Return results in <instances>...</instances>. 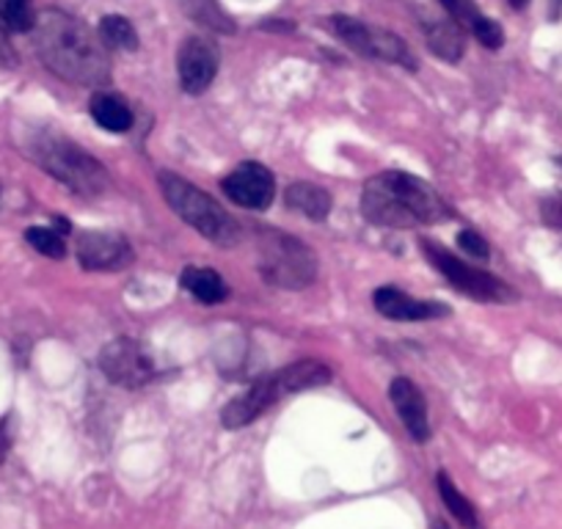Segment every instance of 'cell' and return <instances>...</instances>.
Returning a JSON list of instances; mask_svg holds the SVG:
<instances>
[{
	"instance_id": "cell-1",
	"label": "cell",
	"mask_w": 562,
	"mask_h": 529,
	"mask_svg": "<svg viewBox=\"0 0 562 529\" xmlns=\"http://www.w3.org/2000/svg\"><path fill=\"white\" fill-rule=\"evenodd\" d=\"M34 42L42 64L67 83L100 89L111 78V64L100 36L69 12L45 9L36 14Z\"/></svg>"
},
{
	"instance_id": "cell-2",
	"label": "cell",
	"mask_w": 562,
	"mask_h": 529,
	"mask_svg": "<svg viewBox=\"0 0 562 529\" xmlns=\"http://www.w3.org/2000/svg\"><path fill=\"white\" fill-rule=\"evenodd\" d=\"M361 213L370 224L411 229L416 224H441L452 215L450 204L434 185L405 171L375 175L361 191Z\"/></svg>"
},
{
	"instance_id": "cell-3",
	"label": "cell",
	"mask_w": 562,
	"mask_h": 529,
	"mask_svg": "<svg viewBox=\"0 0 562 529\" xmlns=\"http://www.w3.org/2000/svg\"><path fill=\"white\" fill-rule=\"evenodd\" d=\"M29 158L45 169L53 180L67 185L78 196H100L108 188V171L100 160L67 136L58 133H36L29 144Z\"/></svg>"
},
{
	"instance_id": "cell-4",
	"label": "cell",
	"mask_w": 562,
	"mask_h": 529,
	"mask_svg": "<svg viewBox=\"0 0 562 529\" xmlns=\"http://www.w3.org/2000/svg\"><path fill=\"white\" fill-rule=\"evenodd\" d=\"M158 185L164 199L169 202V207L175 210L188 226H193L199 235L207 237L210 243L226 248L235 246V243L240 240V226L235 224V218H232L210 193L191 185L186 177L175 175V171H160Z\"/></svg>"
},
{
	"instance_id": "cell-5",
	"label": "cell",
	"mask_w": 562,
	"mask_h": 529,
	"mask_svg": "<svg viewBox=\"0 0 562 529\" xmlns=\"http://www.w3.org/2000/svg\"><path fill=\"white\" fill-rule=\"evenodd\" d=\"M257 268L262 279L281 290H304L317 277V257L299 237L279 229L257 232Z\"/></svg>"
},
{
	"instance_id": "cell-6",
	"label": "cell",
	"mask_w": 562,
	"mask_h": 529,
	"mask_svg": "<svg viewBox=\"0 0 562 529\" xmlns=\"http://www.w3.org/2000/svg\"><path fill=\"white\" fill-rule=\"evenodd\" d=\"M422 251L430 259L436 271L447 279L456 290H461L463 295L474 301H485V304H513L518 299L516 290L507 282H502L499 277L488 271H480V268H472L469 262L458 259L456 254L447 251L445 246L434 240H422Z\"/></svg>"
},
{
	"instance_id": "cell-7",
	"label": "cell",
	"mask_w": 562,
	"mask_h": 529,
	"mask_svg": "<svg viewBox=\"0 0 562 529\" xmlns=\"http://www.w3.org/2000/svg\"><path fill=\"white\" fill-rule=\"evenodd\" d=\"M328 29L331 34L337 36L339 42L350 47L353 53L364 58H378V61H389V64H400V67L416 69V56L408 50L403 40L397 34L386 29H375V25H367L361 20L348 18V14H334L328 20Z\"/></svg>"
},
{
	"instance_id": "cell-8",
	"label": "cell",
	"mask_w": 562,
	"mask_h": 529,
	"mask_svg": "<svg viewBox=\"0 0 562 529\" xmlns=\"http://www.w3.org/2000/svg\"><path fill=\"white\" fill-rule=\"evenodd\" d=\"M100 370L111 383L122 389H138L144 383L153 381L155 364L153 356L138 339L119 337L111 339L105 348L100 350Z\"/></svg>"
},
{
	"instance_id": "cell-9",
	"label": "cell",
	"mask_w": 562,
	"mask_h": 529,
	"mask_svg": "<svg viewBox=\"0 0 562 529\" xmlns=\"http://www.w3.org/2000/svg\"><path fill=\"white\" fill-rule=\"evenodd\" d=\"M177 72L188 94H204L218 75V47L204 36H188L177 53Z\"/></svg>"
},
{
	"instance_id": "cell-10",
	"label": "cell",
	"mask_w": 562,
	"mask_h": 529,
	"mask_svg": "<svg viewBox=\"0 0 562 529\" xmlns=\"http://www.w3.org/2000/svg\"><path fill=\"white\" fill-rule=\"evenodd\" d=\"M78 262L83 271H122L133 262V248L116 232L91 229L78 237Z\"/></svg>"
},
{
	"instance_id": "cell-11",
	"label": "cell",
	"mask_w": 562,
	"mask_h": 529,
	"mask_svg": "<svg viewBox=\"0 0 562 529\" xmlns=\"http://www.w3.org/2000/svg\"><path fill=\"white\" fill-rule=\"evenodd\" d=\"M221 188L246 210H268L276 199V180L262 164H240L224 177Z\"/></svg>"
},
{
	"instance_id": "cell-12",
	"label": "cell",
	"mask_w": 562,
	"mask_h": 529,
	"mask_svg": "<svg viewBox=\"0 0 562 529\" xmlns=\"http://www.w3.org/2000/svg\"><path fill=\"white\" fill-rule=\"evenodd\" d=\"M389 397H392L394 412H397V417L403 419V425H405V430H408L411 439H414L416 444H425V441H430L434 428H430L428 403H425V394H422V389L416 386L414 381H408V378L400 375L389 383Z\"/></svg>"
},
{
	"instance_id": "cell-13",
	"label": "cell",
	"mask_w": 562,
	"mask_h": 529,
	"mask_svg": "<svg viewBox=\"0 0 562 529\" xmlns=\"http://www.w3.org/2000/svg\"><path fill=\"white\" fill-rule=\"evenodd\" d=\"M281 397H284V394H281L279 381H276V375L270 372V375L259 378L248 392H243L240 397H235V401L224 408L221 423H224V428L229 430L246 428V425H251L254 419L262 417V414L268 412L276 401H281Z\"/></svg>"
},
{
	"instance_id": "cell-14",
	"label": "cell",
	"mask_w": 562,
	"mask_h": 529,
	"mask_svg": "<svg viewBox=\"0 0 562 529\" xmlns=\"http://www.w3.org/2000/svg\"><path fill=\"white\" fill-rule=\"evenodd\" d=\"M372 304H375V309L381 312L383 317H389V320H400V323L436 320V317L450 315V306L447 304L411 299V295H405L403 290L392 288V284H386V288H378L375 295H372Z\"/></svg>"
},
{
	"instance_id": "cell-15",
	"label": "cell",
	"mask_w": 562,
	"mask_h": 529,
	"mask_svg": "<svg viewBox=\"0 0 562 529\" xmlns=\"http://www.w3.org/2000/svg\"><path fill=\"white\" fill-rule=\"evenodd\" d=\"M439 3L447 12V18L456 25H461L463 31H469L483 47L499 50V47L505 45V31H502V25L496 23V20L485 18V14L474 7V0H439Z\"/></svg>"
},
{
	"instance_id": "cell-16",
	"label": "cell",
	"mask_w": 562,
	"mask_h": 529,
	"mask_svg": "<svg viewBox=\"0 0 562 529\" xmlns=\"http://www.w3.org/2000/svg\"><path fill=\"white\" fill-rule=\"evenodd\" d=\"M273 375L276 381H279L281 394H295V392H304V389H317L323 386V383L331 381V370L317 359L295 361V364L281 367V370L273 372Z\"/></svg>"
},
{
	"instance_id": "cell-17",
	"label": "cell",
	"mask_w": 562,
	"mask_h": 529,
	"mask_svg": "<svg viewBox=\"0 0 562 529\" xmlns=\"http://www.w3.org/2000/svg\"><path fill=\"white\" fill-rule=\"evenodd\" d=\"M284 202L290 210L306 215L310 221H326L331 213V193L315 182H293L284 191Z\"/></svg>"
},
{
	"instance_id": "cell-18",
	"label": "cell",
	"mask_w": 562,
	"mask_h": 529,
	"mask_svg": "<svg viewBox=\"0 0 562 529\" xmlns=\"http://www.w3.org/2000/svg\"><path fill=\"white\" fill-rule=\"evenodd\" d=\"M425 36L430 50L445 61H461L467 53V34L452 20H425Z\"/></svg>"
},
{
	"instance_id": "cell-19",
	"label": "cell",
	"mask_w": 562,
	"mask_h": 529,
	"mask_svg": "<svg viewBox=\"0 0 562 529\" xmlns=\"http://www.w3.org/2000/svg\"><path fill=\"white\" fill-rule=\"evenodd\" d=\"M91 119L100 124L108 133H127L133 127V111L122 97L111 94V91H97L89 102Z\"/></svg>"
},
{
	"instance_id": "cell-20",
	"label": "cell",
	"mask_w": 562,
	"mask_h": 529,
	"mask_svg": "<svg viewBox=\"0 0 562 529\" xmlns=\"http://www.w3.org/2000/svg\"><path fill=\"white\" fill-rule=\"evenodd\" d=\"M182 288L188 290V293L193 295L196 301H202V304H224L226 299H229V288H226V282L221 279V273L210 271V268H186L182 271Z\"/></svg>"
},
{
	"instance_id": "cell-21",
	"label": "cell",
	"mask_w": 562,
	"mask_h": 529,
	"mask_svg": "<svg viewBox=\"0 0 562 529\" xmlns=\"http://www.w3.org/2000/svg\"><path fill=\"white\" fill-rule=\"evenodd\" d=\"M97 36H100L102 47L105 50H138V31L122 14H105L100 20V29H97Z\"/></svg>"
},
{
	"instance_id": "cell-22",
	"label": "cell",
	"mask_w": 562,
	"mask_h": 529,
	"mask_svg": "<svg viewBox=\"0 0 562 529\" xmlns=\"http://www.w3.org/2000/svg\"><path fill=\"white\" fill-rule=\"evenodd\" d=\"M177 3H180L186 18H191L193 23L204 25L210 31H218V34H235V23L221 9L218 0H177Z\"/></svg>"
},
{
	"instance_id": "cell-23",
	"label": "cell",
	"mask_w": 562,
	"mask_h": 529,
	"mask_svg": "<svg viewBox=\"0 0 562 529\" xmlns=\"http://www.w3.org/2000/svg\"><path fill=\"white\" fill-rule=\"evenodd\" d=\"M436 485H439V494H441V502H445V507L458 518V524H461L463 529H483V524H480L477 518V507H474L472 502L458 491V485L452 483L450 474L439 472Z\"/></svg>"
},
{
	"instance_id": "cell-24",
	"label": "cell",
	"mask_w": 562,
	"mask_h": 529,
	"mask_svg": "<svg viewBox=\"0 0 562 529\" xmlns=\"http://www.w3.org/2000/svg\"><path fill=\"white\" fill-rule=\"evenodd\" d=\"M0 25L7 31H18V34L34 31V3H31V0H0Z\"/></svg>"
},
{
	"instance_id": "cell-25",
	"label": "cell",
	"mask_w": 562,
	"mask_h": 529,
	"mask_svg": "<svg viewBox=\"0 0 562 529\" xmlns=\"http://www.w3.org/2000/svg\"><path fill=\"white\" fill-rule=\"evenodd\" d=\"M25 240L31 243V248L50 259H64L67 254V243H64V235L56 229H47V226H31L25 232Z\"/></svg>"
},
{
	"instance_id": "cell-26",
	"label": "cell",
	"mask_w": 562,
	"mask_h": 529,
	"mask_svg": "<svg viewBox=\"0 0 562 529\" xmlns=\"http://www.w3.org/2000/svg\"><path fill=\"white\" fill-rule=\"evenodd\" d=\"M458 246L477 259L491 257V248H488V243H485V237L477 235V232H472V229H463L461 235H458Z\"/></svg>"
},
{
	"instance_id": "cell-27",
	"label": "cell",
	"mask_w": 562,
	"mask_h": 529,
	"mask_svg": "<svg viewBox=\"0 0 562 529\" xmlns=\"http://www.w3.org/2000/svg\"><path fill=\"white\" fill-rule=\"evenodd\" d=\"M540 215H543V221L549 226L562 229V196L543 199V204H540Z\"/></svg>"
},
{
	"instance_id": "cell-28",
	"label": "cell",
	"mask_w": 562,
	"mask_h": 529,
	"mask_svg": "<svg viewBox=\"0 0 562 529\" xmlns=\"http://www.w3.org/2000/svg\"><path fill=\"white\" fill-rule=\"evenodd\" d=\"M20 64V56L18 50L12 47V42H9V34L7 29L0 25V69H14Z\"/></svg>"
},
{
	"instance_id": "cell-29",
	"label": "cell",
	"mask_w": 562,
	"mask_h": 529,
	"mask_svg": "<svg viewBox=\"0 0 562 529\" xmlns=\"http://www.w3.org/2000/svg\"><path fill=\"white\" fill-rule=\"evenodd\" d=\"M9 447H12V434H9V423H7V419H0V463L7 461Z\"/></svg>"
},
{
	"instance_id": "cell-30",
	"label": "cell",
	"mask_w": 562,
	"mask_h": 529,
	"mask_svg": "<svg viewBox=\"0 0 562 529\" xmlns=\"http://www.w3.org/2000/svg\"><path fill=\"white\" fill-rule=\"evenodd\" d=\"M510 3V9H516V12H524V9L529 7V0H507Z\"/></svg>"
},
{
	"instance_id": "cell-31",
	"label": "cell",
	"mask_w": 562,
	"mask_h": 529,
	"mask_svg": "<svg viewBox=\"0 0 562 529\" xmlns=\"http://www.w3.org/2000/svg\"><path fill=\"white\" fill-rule=\"evenodd\" d=\"M436 529H450V524H447V521H436Z\"/></svg>"
},
{
	"instance_id": "cell-32",
	"label": "cell",
	"mask_w": 562,
	"mask_h": 529,
	"mask_svg": "<svg viewBox=\"0 0 562 529\" xmlns=\"http://www.w3.org/2000/svg\"><path fill=\"white\" fill-rule=\"evenodd\" d=\"M0 207H3V188H0Z\"/></svg>"
}]
</instances>
